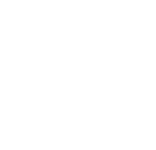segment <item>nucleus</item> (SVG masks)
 Returning a JSON list of instances; mask_svg holds the SVG:
<instances>
[]
</instances>
